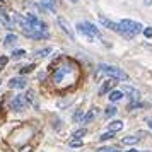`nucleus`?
Wrapping results in <instances>:
<instances>
[{"label": "nucleus", "mask_w": 152, "mask_h": 152, "mask_svg": "<svg viewBox=\"0 0 152 152\" xmlns=\"http://www.w3.org/2000/svg\"><path fill=\"white\" fill-rule=\"evenodd\" d=\"M120 26L123 29V36L125 38H133L135 34L142 33L144 31V26L137 21H132V19H121L120 21Z\"/></svg>", "instance_id": "nucleus-1"}, {"label": "nucleus", "mask_w": 152, "mask_h": 152, "mask_svg": "<svg viewBox=\"0 0 152 152\" xmlns=\"http://www.w3.org/2000/svg\"><path fill=\"white\" fill-rule=\"evenodd\" d=\"M99 72H103L106 75L113 77V79H116V80H128V74L125 72V70L118 69L115 65H108V63H101L99 65Z\"/></svg>", "instance_id": "nucleus-2"}, {"label": "nucleus", "mask_w": 152, "mask_h": 152, "mask_svg": "<svg viewBox=\"0 0 152 152\" xmlns=\"http://www.w3.org/2000/svg\"><path fill=\"white\" fill-rule=\"evenodd\" d=\"M77 31L82 33L84 36H87L91 41H92L94 38H99V36H101L99 29H97L92 22H87V21H80L79 22V24H77Z\"/></svg>", "instance_id": "nucleus-3"}, {"label": "nucleus", "mask_w": 152, "mask_h": 152, "mask_svg": "<svg viewBox=\"0 0 152 152\" xmlns=\"http://www.w3.org/2000/svg\"><path fill=\"white\" fill-rule=\"evenodd\" d=\"M56 24H58V28L62 29V31L69 36L72 41H75V31H74V28L70 26V22L67 21L65 17H56Z\"/></svg>", "instance_id": "nucleus-4"}, {"label": "nucleus", "mask_w": 152, "mask_h": 152, "mask_svg": "<svg viewBox=\"0 0 152 152\" xmlns=\"http://www.w3.org/2000/svg\"><path fill=\"white\" fill-rule=\"evenodd\" d=\"M26 104H28V101H26L24 94H15L10 99L9 106H10V110H14V111H22V110H26Z\"/></svg>", "instance_id": "nucleus-5"}, {"label": "nucleus", "mask_w": 152, "mask_h": 152, "mask_svg": "<svg viewBox=\"0 0 152 152\" xmlns=\"http://www.w3.org/2000/svg\"><path fill=\"white\" fill-rule=\"evenodd\" d=\"M99 24H101L103 28H108L110 31H115V33H118V34L123 36V29H121V26H120V22H113V21H110L108 17L99 15Z\"/></svg>", "instance_id": "nucleus-6"}, {"label": "nucleus", "mask_w": 152, "mask_h": 152, "mask_svg": "<svg viewBox=\"0 0 152 152\" xmlns=\"http://www.w3.org/2000/svg\"><path fill=\"white\" fill-rule=\"evenodd\" d=\"M70 72L69 67H58V69H55V72H53V75H51V80L55 84H60L65 79V75Z\"/></svg>", "instance_id": "nucleus-7"}, {"label": "nucleus", "mask_w": 152, "mask_h": 152, "mask_svg": "<svg viewBox=\"0 0 152 152\" xmlns=\"http://www.w3.org/2000/svg\"><path fill=\"white\" fill-rule=\"evenodd\" d=\"M26 86H28V80L24 77H12L9 80V87L10 89H26Z\"/></svg>", "instance_id": "nucleus-8"}, {"label": "nucleus", "mask_w": 152, "mask_h": 152, "mask_svg": "<svg viewBox=\"0 0 152 152\" xmlns=\"http://www.w3.org/2000/svg\"><path fill=\"white\" fill-rule=\"evenodd\" d=\"M116 86V79H113V77H110L108 80H104L103 86L99 87V96H104V94H108L110 91H113V87Z\"/></svg>", "instance_id": "nucleus-9"}, {"label": "nucleus", "mask_w": 152, "mask_h": 152, "mask_svg": "<svg viewBox=\"0 0 152 152\" xmlns=\"http://www.w3.org/2000/svg\"><path fill=\"white\" fill-rule=\"evenodd\" d=\"M24 34L31 38V39H46L48 38V31H33V29H28V31H22Z\"/></svg>", "instance_id": "nucleus-10"}, {"label": "nucleus", "mask_w": 152, "mask_h": 152, "mask_svg": "<svg viewBox=\"0 0 152 152\" xmlns=\"http://www.w3.org/2000/svg\"><path fill=\"white\" fill-rule=\"evenodd\" d=\"M121 92H123V94H126L128 97H132L133 101L140 97V92H138L135 87H132V86H123V87H121Z\"/></svg>", "instance_id": "nucleus-11"}, {"label": "nucleus", "mask_w": 152, "mask_h": 152, "mask_svg": "<svg viewBox=\"0 0 152 152\" xmlns=\"http://www.w3.org/2000/svg\"><path fill=\"white\" fill-rule=\"evenodd\" d=\"M17 41H19V36L14 34V33H9V34L5 36V39H4V46L12 48V46H15V45H17Z\"/></svg>", "instance_id": "nucleus-12"}, {"label": "nucleus", "mask_w": 152, "mask_h": 152, "mask_svg": "<svg viewBox=\"0 0 152 152\" xmlns=\"http://www.w3.org/2000/svg\"><path fill=\"white\" fill-rule=\"evenodd\" d=\"M24 96H26V101H28V103L33 104V108H36V110L39 108V104H38V97H36V92L33 89H29L28 94H24Z\"/></svg>", "instance_id": "nucleus-13"}, {"label": "nucleus", "mask_w": 152, "mask_h": 152, "mask_svg": "<svg viewBox=\"0 0 152 152\" xmlns=\"http://www.w3.org/2000/svg\"><path fill=\"white\" fill-rule=\"evenodd\" d=\"M121 128H123V121H121V120H113L111 123H108V130L110 132H115V133H116V132H120Z\"/></svg>", "instance_id": "nucleus-14"}, {"label": "nucleus", "mask_w": 152, "mask_h": 152, "mask_svg": "<svg viewBox=\"0 0 152 152\" xmlns=\"http://www.w3.org/2000/svg\"><path fill=\"white\" fill-rule=\"evenodd\" d=\"M96 113H97L96 110H91L89 113H86V115L82 116V120H80V123H82V125H89L91 121L94 120V116H96Z\"/></svg>", "instance_id": "nucleus-15"}, {"label": "nucleus", "mask_w": 152, "mask_h": 152, "mask_svg": "<svg viewBox=\"0 0 152 152\" xmlns=\"http://www.w3.org/2000/svg\"><path fill=\"white\" fill-rule=\"evenodd\" d=\"M138 140H140V137L128 135V137H123V138H121V144H123V145H135V144H138Z\"/></svg>", "instance_id": "nucleus-16"}, {"label": "nucleus", "mask_w": 152, "mask_h": 152, "mask_svg": "<svg viewBox=\"0 0 152 152\" xmlns=\"http://www.w3.org/2000/svg\"><path fill=\"white\" fill-rule=\"evenodd\" d=\"M41 5L46 10H50V12H55L56 10V2L55 0H41Z\"/></svg>", "instance_id": "nucleus-17"}, {"label": "nucleus", "mask_w": 152, "mask_h": 152, "mask_svg": "<svg viewBox=\"0 0 152 152\" xmlns=\"http://www.w3.org/2000/svg\"><path fill=\"white\" fill-rule=\"evenodd\" d=\"M123 96H125V94L121 92V91H115V89H113V91H110V96H108V97H110L111 103H116V101H120Z\"/></svg>", "instance_id": "nucleus-18"}, {"label": "nucleus", "mask_w": 152, "mask_h": 152, "mask_svg": "<svg viewBox=\"0 0 152 152\" xmlns=\"http://www.w3.org/2000/svg\"><path fill=\"white\" fill-rule=\"evenodd\" d=\"M50 53H51V48L46 46V48H43V50H38V51L34 53V56L36 58H45V56H48Z\"/></svg>", "instance_id": "nucleus-19"}, {"label": "nucleus", "mask_w": 152, "mask_h": 152, "mask_svg": "<svg viewBox=\"0 0 152 152\" xmlns=\"http://www.w3.org/2000/svg\"><path fill=\"white\" fill-rule=\"evenodd\" d=\"M87 132H86V128H79V130H75L74 133H72V138H75V140H82V137L86 135Z\"/></svg>", "instance_id": "nucleus-20"}, {"label": "nucleus", "mask_w": 152, "mask_h": 152, "mask_svg": "<svg viewBox=\"0 0 152 152\" xmlns=\"http://www.w3.org/2000/svg\"><path fill=\"white\" fill-rule=\"evenodd\" d=\"M116 106H113V104H111V106H108V108H106V110H104V115H106V116L108 118H111V116H115V115H116Z\"/></svg>", "instance_id": "nucleus-21"}, {"label": "nucleus", "mask_w": 152, "mask_h": 152, "mask_svg": "<svg viewBox=\"0 0 152 152\" xmlns=\"http://www.w3.org/2000/svg\"><path fill=\"white\" fill-rule=\"evenodd\" d=\"M24 55H26L24 50H14V51H12V60H21Z\"/></svg>", "instance_id": "nucleus-22"}, {"label": "nucleus", "mask_w": 152, "mask_h": 152, "mask_svg": "<svg viewBox=\"0 0 152 152\" xmlns=\"http://www.w3.org/2000/svg\"><path fill=\"white\" fill-rule=\"evenodd\" d=\"M82 116H84V111H82V110H77L75 113H74V116H72V120H74L75 123H80V120H82Z\"/></svg>", "instance_id": "nucleus-23"}, {"label": "nucleus", "mask_w": 152, "mask_h": 152, "mask_svg": "<svg viewBox=\"0 0 152 152\" xmlns=\"http://www.w3.org/2000/svg\"><path fill=\"white\" fill-rule=\"evenodd\" d=\"M7 63H9V56L5 55H0V72L7 67Z\"/></svg>", "instance_id": "nucleus-24"}, {"label": "nucleus", "mask_w": 152, "mask_h": 152, "mask_svg": "<svg viewBox=\"0 0 152 152\" xmlns=\"http://www.w3.org/2000/svg\"><path fill=\"white\" fill-rule=\"evenodd\" d=\"M113 137H115V132H106V133H103V135L99 137V140L104 142V140H111Z\"/></svg>", "instance_id": "nucleus-25"}, {"label": "nucleus", "mask_w": 152, "mask_h": 152, "mask_svg": "<svg viewBox=\"0 0 152 152\" xmlns=\"http://www.w3.org/2000/svg\"><path fill=\"white\" fill-rule=\"evenodd\" d=\"M33 70H34V63H29V65H26V67L21 69V74H31Z\"/></svg>", "instance_id": "nucleus-26"}, {"label": "nucleus", "mask_w": 152, "mask_h": 152, "mask_svg": "<svg viewBox=\"0 0 152 152\" xmlns=\"http://www.w3.org/2000/svg\"><path fill=\"white\" fill-rule=\"evenodd\" d=\"M97 152H120V151L115 149V147H101V149H97Z\"/></svg>", "instance_id": "nucleus-27"}, {"label": "nucleus", "mask_w": 152, "mask_h": 152, "mask_svg": "<svg viewBox=\"0 0 152 152\" xmlns=\"http://www.w3.org/2000/svg\"><path fill=\"white\" fill-rule=\"evenodd\" d=\"M69 145L70 147H80V145H82V140H75V138H72V140L69 142Z\"/></svg>", "instance_id": "nucleus-28"}, {"label": "nucleus", "mask_w": 152, "mask_h": 152, "mask_svg": "<svg viewBox=\"0 0 152 152\" xmlns=\"http://www.w3.org/2000/svg\"><path fill=\"white\" fill-rule=\"evenodd\" d=\"M142 33H144L145 38H152V28H144V31H142Z\"/></svg>", "instance_id": "nucleus-29"}, {"label": "nucleus", "mask_w": 152, "mask_h": 152, "mask_svg": "<svg viewBox=\"0 0 152 152\" xmlns=\"http://www.w3.org/2000/svg\"><path fill=\"white\" fill-rule=\"evenodd\" d=\"M19 152H31V147H22Z\"/></svg>", "instance_id": "nucleus-30"}, {"label": "nucleus", "mask_w": 152, "mask_h": 152, "mask_svg": "<svg viewBox=\"0 0 152 152\" xmlns=\"http://www.w3.org/2000/svg\"><path fill=\"white\" fill-rule=\"evenodd\" d=\"M144 5H152V0H144Z\"/></svg>", "instance_id": "nucleus-31"}, {"label": "nucleus", "mask_w": 152, "mask_h": 152, "mask_svg": "<svg viewBox=\"0 0 152 152\" xmlns=\"http://www.w3.org/2000/svg\"><path fill=\"white\" fill-rule=\"evenodd\" d=\"M126 152H140V151H135V149H130V151H126Z\"/></svg>", "instance_id": "nucleus-32"}, {"label": "nucleus", "mask_w": 152, "mask_h": 152, "mask_svg": "<svg viewBox=\"0 0 152 152\" xmlns=\"http://www.w3.org/2000/svg\"><path fill=\"white\" fill-rule=\"evenodd\" d=\"M149 126H151V128H152V120H151V121H149Z\"/></svg>", "instance_id": "nucleus-33"}, {"label": "nucleus", "mask_w": 152, "mask_h": 152, "mask_svg": "<svg viewBox=\"0 0 152 152\" xmlns=\"http://www.w3.org/2000/svg\"><path fill=\"white\" fill-rule=\"evenodd\" d=\"M0 87H2V79H0Z\"/></svg>", "instance_id": "nucleus-34"}, {"label": "nucleus", "mask_w": 152, "mask_h": 152, "mask_svg": "<svg viewBox=\"0 0 152 152\" xmlns=\"http://www.w3.org/2000/svg\"><path fill=\"white\" fill-rule=\"evenodd\" d=\"M72 2H79V0H72Z\"/></svg>", "instance_id": "nucleus-35"}]
</instances>
